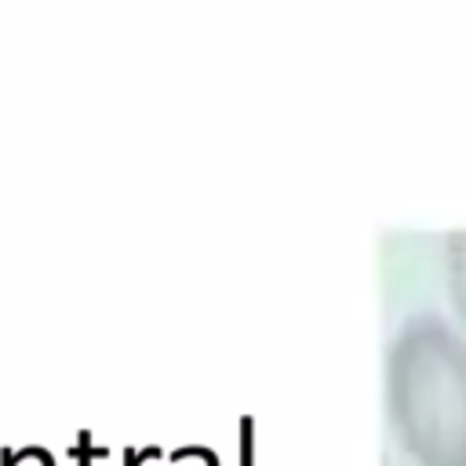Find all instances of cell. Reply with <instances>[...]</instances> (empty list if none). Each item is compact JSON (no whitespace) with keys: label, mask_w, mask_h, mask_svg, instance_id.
<instances>
[{"label":"cell","mask_w":466,"mask_h":466,"mask_svg":"<svg viewBox=\"0 0 466 466\" xmlns=\"http://www.w3.org/2000/svg\"><path fill=\"white\" fill-rule=\"evenodd\" d=\"M448 277H451V299L459 317L466 320V233H451L448 237Z\"/></svg>","instance_id":"2"},{"label":"cell","mask_w":466,"mask_h":466,"mask_svg":"<svg viewBox=\"0 0 466 466\" xmlns=\"http://www.w3.org/2000/svg\"><path fill=\"white\" fill-rule=\"evenodd\" d=\"M0 466H15V451H11V448L0 451Z\"/></svg>","instance_id":"5"},{"label":"cell","mask_w":466,"mask_h":466,"mask_svg":"<svg viewBox=\"0 0 466 466\" xmlns=\"http://www.w3.org/2000/svg\"><path fill=\"white\" fill-rule=\"evenodd\" d=\"M153 455H157V451H127V455H124V466H142V462L153 459Z\"/></svg>","instance_id":"4"},{"label":"cell","mask_w":466,"mask_h":466,"mask_svg":"<svg viewBox=\"0 0 466 466\" xmlns=\"http://www.w3.org/2000/svg\"><path fill=\"white\" fill-rule=\"evenodd\" d=\"M69 455H73L80 466H91L95 459H106V448H95V444H91V433H76V444L69 448Z\"/></svg>","instance_id":"3"},{"label":"cell","mask_w":466,"mask_h":466,"mask_svg":"<svg viewBox=\"0 0 466 466\" xmlns=\"http://www.w3.org/2000/svg\"><path fill=\"white\" fill-rule=\"evenodd\" d=\"M390 419L419 466H466V342L415 317L390 350Z\"/></svg>","instance_id":"1"}]
</instances>
